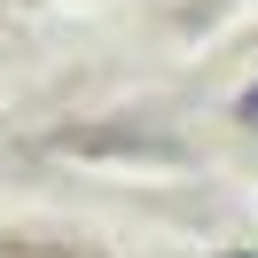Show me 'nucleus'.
Instances as JSON below:
<instances>
[{
  "instance_id": "obj_1",
  "label": "nucleus",
  "mask_w": 258,
  "mask_h": 258,
  "mask_svg": "<svg viewBox=\"0 0 258 258\" xmlns=\"http://www.w3.org/2000/svg\"><path fill=\"white\" fill-rule=\"evenodd\" d=\"M242 125H258V86H250V94H242Z\"/></svg>"
},
{
  "instance_id": "obj_2",
  "label": "nucleus",
  "mask_w": 258,
  "mask_h": 258,
  "mask_svg": "<svg viewBox=\"0 0 258 258\" xmlns=\"http://www.w3.org/2000/svg\"><path fill=\"white\" fill-rule=\"evenodd\" d=\"M227 258H250V250H227Z\"/></svg>"
}]
</instances>
